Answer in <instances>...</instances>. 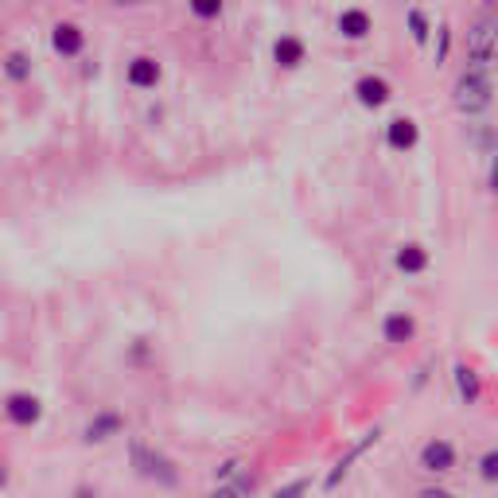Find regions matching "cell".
Wrapping results in <instances>:
<instances>
[{"instance_id":"cell-18","label":"cell","mask_w":498,"mask_h":498,"mask_svg":"<svg viewBox=\"0 0 498 498\" xmlns=\"http://www.w3.org/2000/svg\"><path fill=\"white\" fill-rule=\"evenodd\" d=\"M191 12H195L199 20H215L222 12V0H187Z\"/></svg>"},{"instance_id":"cell-13","label":"cell","mask_w":498,"mask_h":498,"mask_svg":"<svg viewBox=\"0 0 498 498\" xmlns=\"http://www.w3.org/2000/svg\"><path fill=\"white\" fill-rule=\"evenodd\" d=\"M339 31H343L347 39H366L370 36V16L358 12V8H351V12L339 16Z\"/></svg>"},{"instance_id":"cell-25","label":"cell","mask_w":498,"mask_h":498,"mask_svg":"<svg viewBox=\"0 0 498 498\" xmlns=\"http://www.w3.org/2000/svg\"><path fill=\"white\" fill-rule=\"evenodd\" d=\"M121 4H125V0H121Z\"/></svg>"},{"instance_id":"cell-10","label":"cell","mask_w":498,"mask_h":498,"mask_svg":"<svg viewBox=\"0 0 498 498\" xmlns=\"http://www.w3.org/2000/svg\"><path fill=\"white\" fill-rule=\"evenodd\" d=\"M412 331H417V323H412V315H405V312L386 315V323H381V335H386L389 343H405V339H412Z\"/></svg>"},{"instance_id":"cell-11","label":"cell","mask_w":498,"mask_h":498,"mask_svg":"<svg viewBox=\"0 0 498 498\" xmlns=\"http://www.w3.org/2000/svg\"><path fill=\"white\" fill-rule=\"evenodd\" d=\"M417 125H412L409 118H397V121H389V129H386V141L394 144V148H401V152H405V148H412L417 144Z\"/></svg>"},{"instance_id":"cell-16","label":"cell","mask_w":498,"mask_h":498,"mask_svg":"<svg viewBox=\"0 0 498 498\" xmlns=\"http://www.w3.org/2000/svg\"><path fill=\"white\" fill-rule=\"evenodd\" d=\"M118 429H121L118 412H102L98 420H90V425H86V440H110Z\"/></svg>"},{"instance_id":"cell-19","label":"cell","mask_w":498,"mask_h":498,"mask_svg":"<svg viewBox=\"0 0 498 498\" xmlns=\"http://www.w3.org/2000/svg\"><path fill=\"white\" fill-rule=\"evenodd\" d=\"M409 31H412V39H417V44H425V39H429V20H425V12H417V8H412V12H409Z\"/></svg>"},{"instance_id":"cell-7","label":"cell","mask_w":498,"mask_h":498,"mask_svg":"<svg viewBox=\"0 0 498 498\" xmlns=\"http://www.w3.org/2000/svg\"><path fill=\"white\" fill-rule=\"evenodd\" d=\"M51 47H55L59 55H78V51L86 47V36H82L78 24H59L51 31Z\"/></svg>"},{"instance_id":"cell-24","label":"cell","mask_w":498,"mask_h":498,"mask_svg":"<svg viewBox=\"0 0 498 498\" xmlns=\"http://www.w3.org/2000/svg\"><path fill=\"white\" fill-rule=\"evenodd\" d=\"M486 4H498V0H486Z\"/></svg>"},{"instance_id":"cell-12","label":"cell","mask_w":498,"mask_h":498,"mask_svg":"<svg viewBox=\"0 0 498 498\" xmlns=\"http://www.w3.org/2000/svg\"><path fill=\"white\" fill-rule=\"evenodd\" d=\"M394 265H397L401 273H425L429 269V253L420 249V246H401Z\"/></svg>"},{"instance_id":"cell-14","label":"cell","mask_w":498,"mask_h":498,"mask_svg":"<svg viewBox=\"0 0 498 498\" xmlns=\"http://www.w3.org/2000/svg\"><path fill=\"white\" fill-rule=\"evenodd\" d=\"M273 59H277L281 67H300L304 62V44L300 39H292V36H284V39H277V47H273Z\"/></svg>"},{"instance_id":"cell-9","label":"cell","mask_w":498,"mask_h":498,"mask_svg":"<svg viewBox=\"0 0 498 498\" xmlns=\"http://www.w3.org/2000/svg\"><path fill=\"white\" fill-rule=\"evenodd\" d=\"M370 444H378V429H374V432H366V437H363V440H358V444H355V448H351V452H347V455H343V460H339V463H335V471H331V475H327V483H323V486H327V491H331V486H339V479H343V475H347V471H351V463H355V460H358V455H363L366 448H370Z\"/></svg>"},{"instance_id":"cell-23","label":"cell","mask_w":498,"mask_h":498,"mask_svg":"<svg viewBox=\"0 0 498 498\" xmlns=\"http://www.w3.org/2000/svg\"><path fill=\"white\" fill-rule=\"evenodd\" d=\"M296 491H308V483H289L281 494H296Z\"/></svg>"},{"instance_id":"cell-4","label":"cell","mask_w":498,"mask_h":498,"mask_svg":"<svg viewBox=\"0 0 498 498\" xmlns=\"http://www.w3.org/2000/svg\"><path fill=\"white\" fill-rule=\"evenodd\" d=\"M452 463H455V448L448 440H429L425 448H420V468L425 471H452Z\"/></svg>"},{"instance_id":"cell-20","label":"cell","mask_w":498,"mask_h":498,"mask_svg":"<svg viewBox=\"0 0 498 498\" xmlns=\"http://www.w3.org/2000/svg\"><path fill=\"white\" fill-rule=\"evenodd\" d=\"M479 475L486 483H498V448L494 452H486L483 460H479Z\"/></svg>"},{"instance_id":"cell-22","label":"cell","mask_w":498,"mask_h":498,"mask_svg":"<svg viewBox=\"0 0 498 498\" xmlns=\"http://www.w3.org/2000/svg\"><path fill=\"white\" fill-rule=\"evenodd\" d=\"M491 191L498 195V156H494V164H491Z\"/></svg>"},{"instance_id":"cell-2","label":"cell","mask_w":498,"mask_h":498,"mask_svg":"<svg viewBox=\"0 0 498 498\" xmlns=\"http://www.w3.org/2000/svg\"><path fill=\"white\" fill-rule=\"evenodd\" d=\"M452 102L463 118H479L486 105H491V78H486V74H475V70H463V78L455 82V90H452Z\"/></svg>"},{"instance_id":"cell-21","label":"cell","mask_w":498,"mask_h":498,"mask_svg":"<svg viewBox=\"0 0 498 498\" xmlns=\"http://www.w3.org/2000/svg\"><path fill=\"white\" fill-rule=\"evenodd\" d=\"M448 47H452V31L448 28H440V47H437V62L448 59Z\"/></svg>"},{"instance_id":"cell-17","label":"cell","mask_w":498,"mask_h":498,"mask_svg":"<svg viewBox=\"0 0 498 498\" xmlns=\"http://www.w3.org/2000/svg\"><path fill=\"white\" fill-rule=\"evenodd\" d=\"M4 70H8V78H16V82H24L28 74H31V59L24 55V51H12L4 62Z\"/></svg>"},{"instance_id":"cell-3","label":"cell","mask_w":498,"mask_h":498,"mask_svg":"<svg viewBox=\"0 0 498 498\" xmlns=\"http://www.w3.org/2000/svg\"><path fill=\"white\" fill-rule=\"evenodd\" d=\"M133 468L141 479H156V483H164V486H176V468H172V460L160 452H152V448H144V444H133Z\"/></svg>"},{"instance_id":"cell-1","label":"cell","mask_w":498,"mask_h":498,"mask_svg":"<svg viewBox=\"0 0 498 498\" xmlns=\"http://www.w3.org/2000/svg\"><path fill=\"white\" fill-rule=\"evenodd\" d=\"M494 47H498V20L494 16H479L468 28V55H471V67L468 70H475V74L491 70Z\"/></svg>"},{"instance_id":"cell-8","label":"cell","mask_w":498,"mask_h":498,"mask_svg":"<svg viewBox=\"0 0 498 498\" xmlns=\"http://www.w3.org/2000/svg\"><path fill=\"white\" fill-rule=\"evenodd\" d=\"M156 82H160V62H156V59L141 55V59L129 62V86L148 90V86H156Z\"/></svg>"},{"instance_id":"cell-5","label":"cell","mask_w":498,"mask_h":498,"mask_svg":"<svg viewBox=\"0 0 498 498\" xmlns=\"http://www.w3.org/2000/svg\"><path fill=\"white\" fill-rule=\"evenodd\" d=\"M4 409H8V420H12V425H36V420L44 417V405L31 394H12Z\"/></svg>"},{"instance_id":"cell-6","label":"cell","mask_w":498,"mask_h":498,"mask_svg":"<svg viewBox=\"0 0 498 498\" xmlns=\"http://www.w3.org/2000/svg\"><path fill=\"white\" fill-rule=\"evenodd\" d=\"M355 94H358V102H363L366 110H378V105H386V102H389V86H386V78H374V74L358 78V82H355Z\"/></svg>"},{"instance_id":"cell-15","label":"cell","mask_w":498,"mask_h":498,"mask_svg":"<svg viewBox=\"0 0 498 498\" xmlns=\"http://www.w3.org/2000/svg\"><path fill=\"white\" fill-rule=\"evenodd\" d=\"M455 386H460V397L463 401H468V405H471V401H479V374H475V370L471 366H455Z\"/></svg>"}]
</instances>
